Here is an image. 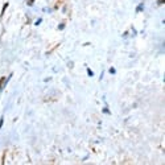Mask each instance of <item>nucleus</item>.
I'll return each instance as SVG.
<instances>
[]
</instances>
